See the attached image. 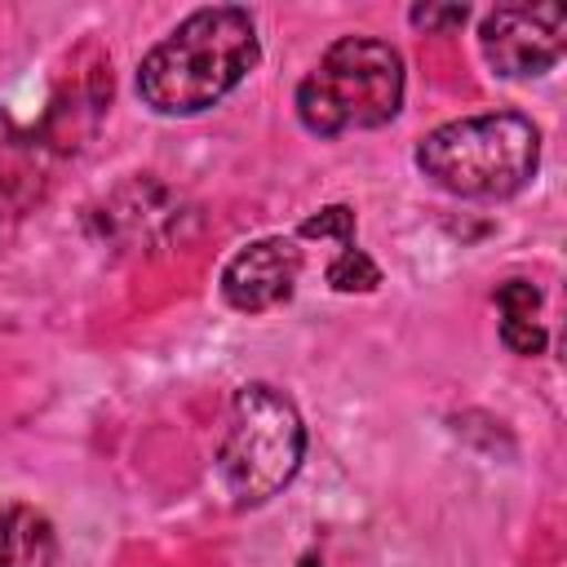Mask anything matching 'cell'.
<instances>
[{
	"label": "cell",
	"mask_w": 567,
	"mask_h": 567,
	"mask_svg": "<svg viewBox=\"0 0 567 567\" xmlns=\"http://www.w3.org/2000/svg\"><path fill=\"white\" fill-rule=\"evenodd\" d=\"M58 532L31 505H0V567H53Z\"/></svg>",
	"instance_id": "7"
},
{
	"label": "cell",
	"mask_w": 567,
	"mask_h": 567,
	"mask_svg": "<svg viewBox=\"0 0 567 567\" xmlns=\"http://www.w3.org/2000/svg\"><path fill=\"white\" fill-rule=\"evenodd\" d=\"M412 27H425V31H447V27H461L470 18L465 4H416L412 13Z\"/></svg>",
	"instance_id": "12"
},
{
	"label": "cell",
	"mask_w": 567,
	"mask_h": 567,
	"mask_svg": "<svg viewBox=\"0 0 567 567\" xmlns=\"http://www.w3.org/2000/svg\"><path fill=\"white\" fill-rule=\"evenodd\" d=\"M261 62L252 13L239 4L195 9L137 66V93L159 115H199Z\"/></svg>",
	"instance_id": "1"
},
{
	"label": "cell",
	"mask_w": 567,
	"mask_h": 567,
	"mask_svg": "<svg viewBox=\"0 0 567 567\" xmlns=\"http://www.w3.org/2000/svg\"><path fill=\"white\" fill-rule=\"evenodd\" d=\"M301 567H315V558H306V563H301Z\"/></svg>",
	"instance_id": "13"
},
{
	"label": "cell",
	"mask_w": 567,
	"mask_h": 567,
	"mask_svg": "<svg viewBox=\"0 0 567 567\" xmlns=\"http://www.w3.org/2000/svg\"><path fill=\"white\" fill-rule=\"evenodd\" d=\"M496 306H501V315H532L540 306V288L527 279H505L496 288Z\"/></svg>",
	"instance_id": "11"
},
{
	"label": "cell",
	"mask_w": 567,
	"mask_h": 567,
	"mask_svg": "<svg viewBox=\"0 0 567 567\" xmlns=\"http://www.w3.org/2000/svg\"><path fill=\"white\" fill-rule=\"evenodd\" d=\"M399 106L403 58L394 44L372 35H341L323 49L319 66L297 84V120L319 137L390 124Z\"/></svg>",
	"instance_id": "3"
},
{
	"label": "cell",
	"mask_w": 567,
	"mask_h": 567,
	"mask_svg": "<svg viewBox=\"0 0 567 567\" xmlns=\"http://www.w3.org/2000/svg\"><path fill=\"white\" fill-rule=\"evenodd\" d=\"M501 341L514 354H540L549 337H545V328L532 315H501Z\"/></svg>",
	"instance_id": "10"
},
{
	"label": "cell",
	"mask_w": 567,
	"mask_h": 567,
	"mask_svg": "<svg viewBox=\"0 0 567 567\" xmlns=\"http://www.w3.org/2000/svg\"><path fill=\"white\" fill-rule=\"evenodd\" d=\"M540 164V128L518 111L465 115L416 142V168L447 195L505 199L518 195Z\"/></svg>",
	"instance_id": "2"
},
{
	"label": "cell",
	"mask_w": 567,
	"mask_h": 567,
	"mask_svg": "<svg viewBox=\"0 0 567 567\" xmlns=\"http://www.w3.org/2000/svg\"><path fill=\"white\" fill-rule=\"evenodd\" d=\"M478 49L487 66L505 80L545 75L567 49L563 4H496L478 27Z\"/></svg>",
	"instance_id": "5"
},
{
	"label": "cell",
	"mask_w": 567,
	"mask_h": 567,
	"mask_svg": "<svg viewBox=\"0 0 567 567\" xmlns=\"http://www.w3.org/2000/svg\"><path fill=\"white\" fill-rule=\"evenodd\" d=\"M328 284H332L337 292H372V288L381 284V270H377V261H372L363 248L346 244V248L332 257V266H328Z\"/></svg>",
	"instance_id": "8"
},
{
	"label": "cell",
	"mask_w": 567,
	"mask_h": 567,
	"mask_svg": "<svg viewBox=\"0 0 567 567\" xmlns=\"http://www.w3.org/2000/svg\"><path fill=\"white\" fill-rule=\"evenodd\" d=\"M306 456V425L297 403L266 385H239L230 399V421L217 447V478L235 505H266L279 496Z\"/></svg>",
	"instance_id": "4"
},
{
	"label": "cell",
	"mask_w": 567,
	"mask_h": 567,
	"mask_svg": "<svg viewBox=\"0 0 567 567\" xmlns=\"http://www.w3.org/2000/svg\"><path fill=\"white\" fill-rule=\"evenodd\" d=\"M301 235L306 239H341V244H354V208L328 204V208H319L315 217L301 221Z\"/></svg>",
	"instance_id": "9"
},
{
	"label": "cell",
	"mask_w": 567,
	"mask_h": 567,
	"mask_svg": "<svg viewBox=\"0 0 567 567\" xmlns=\"http://www.w3.org/2000/svg\"><path fill=\"white\" fill-rule=\"evenodd\" d=\"M297 275H301V248L284 235H270V239H252L248 248H239L226 270H221V297L244 310V315H257V310H270L279 301L292 297L297 288Z\"/></svg>",
	"instance_id": "6"
}]
</instances>
